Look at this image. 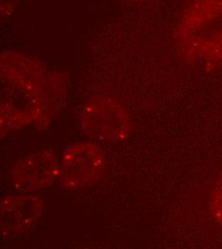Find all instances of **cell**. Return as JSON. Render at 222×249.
I'll use <instances>...</instances> for the list:
<instances>
[{"label":"cell","instance_id":"obj_5","mask_svg":"<svg viewBox=\"0 0 222 249\" xmlns=\"http://www.w3.org/2000/svg\"><path fill=\"white\" fill-rule=\"evenodd\" d=\"M61 164L56 156L43 151L17 161L12 178L15 185L25 191H36L51 185L60 177Z\"/></svg>","mask_w":222,"mask_h":249},{"label":"cell","instance_id":"obj_6","mask_svg":"<svg viewBox=\"0 0 222 249\" xmlns=\"http://www.w3.org/2000/svg\"><path fill=\"white\" fill-rule=\"evenodd\" d=\"M41 210L42 203L35 196L8 197L2 204V228L12 233H22L35 222Z\"/></svg>","mask_w":222,"mask_h":249},{"label":"cell","instance_id":"obj_3","mask_svg":"<svg viewBox=\"0 0 222 249\" xmlns=\"http://www.w3.org/2000/svg\"><path fill=\"white\" fill-rule=\"evenodd\" d=\"M79 120L86 135L108 143L126 140L131 131L125 105L110 96L91 97L82 107Z\"/></svg>","mask_w":222,"mask_h":249},{"label":"cell","instance_id":"obj_8","mask_svg":"<svg viewBox=\"0 0 222 249\" xmlns=\"http://www.w3.org/2000/svg\"><path fill=\"white\" fill-rule=\"evenodd\" d=\"M122 1H125L127 3H134V4H139V3H148L152 0H122Z\"/></svg>","mask_w":222,"mask_h":249},{"label":"cell","instance_id":"obj_7","mask_svg":"<svg viewBox=\"0 0 222 249\" xmlns=\"http://www.w3.org/2000/svg\"><path fill=\"white\" fill-rule=\"evenodd\" d=\"M210 209L215 221L222 226V175L213 190L210 200Z\"/></svg>","mask_w":222,"mask_h":249},{"label":"cell","instance_id":"obj_1","mask_svg":"<svg viewBox=\"0 0 222 249\" xmlns=\"http://www.w3.org/2000/svg\"><path fill=\"white\" fill-rule=\"evenodd\" d=\"M1 77L7 100L1 103L4 127H21L33 121L46 123L65 96V78L43 63L16 52L1 55Z\"/></svg>","mask_w":222,"mask_h":249},{"label":"cell","instance_id":"obj_4","mask_svg":"<svg viewBox=\"0 0 222 249\" xmlns=\"http://www.w3.org/2000/svg\"><path fill=\"white\" fill-rule=\"evenodd\" d=\"M106 170L104 153L94 143L78 142L63 154L60 182L64 189L78 190L97 183Z\"/></svg>","mask_w":222,"mask_h":249},{"label":"cell","instance_id":"obj_2","mask_svg":"<svg viewBox=\"0 0 222 249\" xmlns=\"http://www.w3.org/2000/svg\"><path fill=\"white\" fill-rule=\"evenodd\" d=\"M175 39L187 62L222 67V0H190L180 12Z\"/></svg>","mask_w":222,"mask_h":249}]
</instances>
